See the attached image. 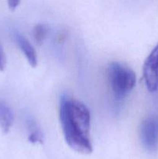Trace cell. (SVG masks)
Listing matches in <instances>:
<instances>
[{
	"mask_svg": "<svg viewBox=\"0 0 158 159\" xmlns=\"http://www.w3.org/2000/svg\"><path fill=\"white\" fill-rule=\"evenodd\" d=\"M59 116L68 146L78 153L91 154L93 147L90 134L91 114L88 107L77 99L64 97L60 104Z\"/></svg>",
	"mask_w": 158,
	"mask_h": 159,
	"instance_id": "6da1fadb",
	"label": "cell"
},
{
	"mask_svg": "<svg viewBox=\"0 0 158 159\" xmlns=\"http://www.w3.org/2000/svg\"><path fill=\"white\" fill-rule=\"evenodd\" d=\"M107 79L115 97L122 99L133 90L136 85V74L129 67L112 62L107 68Z\"/></svg>",
	"mask_w": 158,
	"mask_h": 159,
	"instance_id": "7a4b0ae2",
	"label": "cell"
},
{
	"mask_svg": "<svg viewBox=\"0 0 158 159\" xmlns=\"http://www.w3.org/2000/svg\"><path fill=\"white\" fill-rule=\"evenodd\" d=\"M146 86L150 93L158 90V43L146 59L143 67Z\"/></svg>",
	"mask_w": 158,
	"mask_h": 159,
	"instance_id": "3957f363",
	"label": "cell"
},
{
	"mask_svg": "<svg viewBox=\"0 0 158 159\" xmlns=\"http://www.w3.org/2000/svg\"><path fill=\"white\" fill-rule=\"evenodd\" d=\"M140 140L143 147L149 152H153L158 146V118L149 116L140 125Z\"/></svg>",
	"mask_w": 158,
	"mask_h": 159,
	"instance_id": "277c9868",
	"label": "cell"
},
{
	"mask_svg": "<svg viewBox=\"0 0 158 159\" xmlns=\"http://www.w3.org/2000/svg\"><path fill=\"white\" fill-rule=\"evenodd\" d=\"M15 39L20 50L24 54L27 61L33 68H35L37 65V55L33 47L26 37L20 34H15Z\"/></svg>",
	"mask_w": 158,
	"mask_h": 159,
	"instance_id": "5b68a950",
	"label": "cell"
},
{
	"mask_svg": "<svg viewBox=\"0 0 158 159\" xmlns=\"http://www.w3.org/2000/svg\"><path fill=\"white\" fill-rule=\"evenodd\" d=\"M14 116L10 107L0 101V127L4 134L9 133L13 124Z\"/></svg>",
	"mask_w": 158,
	"mask_h": 159,
	"instance_id": "8992f818",
	"label": "cell"
},
{
	"mask_svg": "<svg viewBox=\"0 0 158 159\" xmlns=\"http://www.w3.org/2000/svg\"><path fill=\"white\" fill-rule=\"evenodd\" d=\"M28 141L33 144L43 143V135L40 127L34 121H30L28 124Z\"/></svg>",
	"mask_w": 158,
	"mask_h": 159,
	"instance_id": "52a82bcc",
	"label": "cell"
},
{
	"mask_svg": "<svg viewBox=\"0 0 158 159\" xmlns=\"http://www.w3.org/2000/svg\"><path fill=\"white\" fill-rule=\"evenodd\" d=\"M48 34H49V28L46 24L43 23L37 24L33 30V37L34 40L38 44H41L44 41L45 39L47 37Z\"/></svg>",
	"mask_w": 158,
	"mask_h": 159,
	"instance_id": "ba28073f",
	"label": "cell"
},
{
	"mask_svg": "<svg viewBox=\"0 0 158 159\" xmlns=\"http://www.w3.org/2000/svg\"><path fill=\"white\" fill-rule=\"evenodd\" d=\"M6 56L4 50H3L2 46L0 43V71H3L6 69Z\"/></svg>",
	"mask_w": 158,
	"mask_h": 159,
	"instance_id": "9c48e42d",
	"label": "cell"
},
{
	"mask_svg": "<svg viewBox=\"0 0 158 159\" xmlns=\"http://www.w3.org/2000/svg\"><path fill=\"white\" fill-rule=\"evenodd\" d=\"M8 6L11 11H14L19 6L20 0H7Z\"/></svg>",
	"mask_w": 158,
	"mask_h": 159,
	"instance_id": "30bf717a",
	"label": "cell"
}]
</instances>
